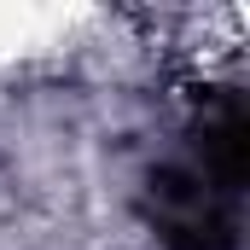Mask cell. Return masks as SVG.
I'll return each instance as SVG.
<instances>
[{"label":"cell","instance_id":"1","mask_svg":"<svg viewBox=\"0 0 250 250\" xmlns=\"http://www.w3.org/2000/svg\"><path fill=\"white\" fill-rule=\"evenodd\" d=\"M146 221L169 250H239V192H221L198 163L146 175Z\"/></svg>","mask_w":250,"mask_h":250}]
</instances>
